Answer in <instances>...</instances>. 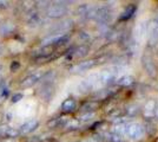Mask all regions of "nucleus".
<instances>
[{
  "label": "nucleus",
  "mask_w": 158,
  "mask_h": 142,
  "mask_svg": "<svg viewBox=\"0 0 158 142\" xmlns=\"http://www.w3.org/2000/svg\"><path fill=\"white\" fill-rule=\"evenodd\" d=\"M93 117H94V111H93V113H83L81 115L79 116L78 121L79 122H87V121H91Z\"/></svg>",
  "instance_id": "27"
},
{
  "label": "nucleus",
  "mask_w": 158,
  "mask_h": 142,
  "mask_svg": "<svg viewBox=\"0 0 158 142\" xmlns=\"http://www.w3.org/2000/svg\"><path fill=\"white\" fill-rule=\"evenodd\" d=\"M96 108H97V103L93 101H90L84 103L80 107V110H81V113H93V110Z\"/></svg>",
  "instance_id": "21"
},
{
  "label": "nucleus",
  "mask_w": 158,
  "mask_h": 142,
  "mask_svg": "<svg viewBox=\"0 0 158 142\" xmlns=\"http://www.w3.org/2000/svg\"><path fill=\"white\" fill-rule=\"evenodd\" d=\"M105 140L107 142H125L120 137V135L116 134V133H107L105 135Z\"/></svg>",
  "instance_id": "23"
},
{
  "label": "nucleus",
  "mask_w": 158,
  "mask_h": 142,
  "mask_svg": "<svg viewBox=\"0 0 158 142\" xmlns=\"http://www.w3.org/2000/svg\"><path fill=\"white\" fill-rule=\"evenodd\" d=\"M133 77L130 76V75H125V76H122V77H119L118 80L116 81V83L120 85V87H129V85H131L133 84Z\"/></svg>",
  "instance_id": "18"
},
{
  "label": "nucleus",
  "mask_w": 158,
  "mask_h": 142,
  "mask_svg": "<svg viewBox=\"0 0 158 142\" xmlns=\"http://www.w3.org/2000/svg\"><path fill=\"white\" fill-rule=\"evenodd\" d=\"M38 127H39V121L35 118H32V120H28L27 122H25L24 124H21L18 130H19L20 135H26V134L33 133Z\"/></svg>",
  "instance_id": "9"
},
{
  "label": "nucleus",
  "mask_w": 158,
  "mask_h": 142,
  "mask_svg": "<svg viewBox=\"0 0 158 142\" xmlns=\"http://www.w3.org/2000/svg\"><path fill=\"white\" fill-rule=\"evenodd\" d=\"M125 130H126V123L124 122H118L116 126H114V128H113V133H116V134H125Z\"/></svg>",
  "instance_id": "25"
},
{
  "label": "nucleus",
  "mask_w": 158,
  "mask_h": 142,
  "mask_svg": "<svg viewBox=\"0 0 158 142\" xmlns=\"http://www.w3.org/2000/svg\"><path fill=\"white\" fill-rule=\"evenodd\" d=\"M155 21H157V23H158V13H157V15H156V20H155Z\"/></svg>",
  "instance_id": "35"
},
{
  "label": "nucleus",
  "mask_w": 158,
  "mask_h": 142,
  "mask_svg": "<svg viewBox=\"0 0 158 142\" xmlns=\"http://www.w3.org/2000/svg\"><path fill=\"white\" fill-rule=\"evenodd\" d=\"M0 142H19L18 139H13V137H0Z\"/></svg>",
  "instance_id": "31"
},
{
  "label": "nucleus",
  "mask_w": 158,
  "mask_h": 142,
  "mask_svg": "<svg viewBox=\"0 0 158 142\" xmlns=\"http://www.w3.org/2000/svg\"><path fill=\"white\" fill-rule=\"evenodd\" d=\"M26 23L28 26L37 27L38 25H40V23H41V17H40V14L37 13V12H31V13H28Z\"/></svg>",
  "instance_id": "16"
},
{
  "label": "nucleus",
  "mask_w": 158,
  "mask_h": 142,
  "mask_svg": "<svg viewBox=\"0 0 158 142\" xmlns=\"http://www.w3.org/2000/svg\"><path fill=\"white\" fill-rule=\"evenodd\" d=\"M8 95H10V89L7 88L6 84L1 83L0 84V104L8 97Z\"/></svg>",
  "instance_id": "22"
},
{
  "label": "nucleus",
  "mask_w": 158,
  "mask_h": 142,
  "mask_svg": "<svg viewBox=\"0 0 158 142\" xmlns=\"http://www.w3.org/2000/svg\"><path fill=\"white\" fill-rule=\"evenodd\" d=\"M70 36L67 33L65 34H51L46 37L45 39H43L41 41V46H59L65 44L66 41H69Z\"/></svg>",
  "instance_id": "2"
},
{
  "label": "nucleus",
  "mask_w": 158,
  "mask_h": 142,
  "mask_svg": "<svg viewBox=\"0 0 158 142\" xmlns=\"http://www.w3.org/2000/svg\"><path fill=\"white\" fill-rule=\"evenodd\" d=\"M99 62L97 59H89V61H84V62H79L77 64H74L73 67L70 68V71L72 74H81V72H85L90 69L94 68Z\"/></svg>",
  "instance_id": "5"
},
{
  "label": "nucleus",
  "mask_w": 158,
  "mask_h": 142,
  "mask_svg": "<svg viewBox=\"0 0 158 142\" xmlns=\"http://www.w3.org/2000/svg\"><path fill=\"white\" fill-rule=\"evenodd\" d=\"M20 68V63L18 61H13L11 63V65H10V70L12 71V72H17Z\"/></svg>",
  "instance_id": "30"
},
{
  "label": "nucleus",
  "mask_w": 158,
  "mask_h": 142,
  "mask_svg": "<svg viewBox=\"0 0 158 142\" xmlns=\"http://www.w3.org/2000/svg\"><path fill=\"white\" fill-rule=\"evenodd\" d=\"M7 128H8V126H7V124H0V137H4L5 131H6Z\"/></svg>",
  "instance_id": "32"
},
{
  "label": "nucleus",
  "mask_w": 158,
  "mask_h": 142,
  "mask_svg": "<svg viewBox=\"0 0 158 142\" xmlns=\"http://www.w3.org/2000/svg\"><path fill=\"white\" fill-rule=\"evenodd\" d=\"M155 109H156V104L153 101H149L145 104L144 108V114L146 117H151L155 115Z\"/></svg>",
  "instance_id": "20"
},
{
  "label": "nucleus",
  "mask_w": 158,
  "mask_h": 142,
  "mask_svg": "<svg viewBox=\"0 0 158 142\" xmlns=\"http://www.w3.org/2000/svg\"><path fill=\"white\" fill-rule=\"evenodd\" d=\"M87 54H89V46H86V45H79L76 49H73L72 52H71V56H72L73 58H83Z\"/></svg>",
  "instance_id": "17"
},
{
  "label": "nucleus",
  "mask_w": 158,
  "mask_h": 142,
  "mask_svg": "<svg viewBox=\"0 0 158 142\" xmlns=\"http://www.w3.org/2000/svg\"><path fill=\"white\" fill-rule=\"evenodd\" d=\"M73 26V20L71 19H66L56 24L54 26L51 27L50 30V33L51 34H65L69 30H71Z\"/></svg>",
  "instance_id": "7"
},
{
  "label": "nucleus",
  "mask_w": 158,
  "mask_h": 142,
  "mask_svg": "<svg viewBox=\"0 0 158 142\" xmlns=\"http://www.w3.org/2000/svg\"><path fill=\"white\" fill-rule=\"evenodd\" d=\"M67 130H74V129L79 128V121L78 120H69V122L65 124V127Z\"/></svg>",
  "instance_id": "26"
},
{
  "label": "nucleus",
  "mask_w": 158,
  "mask_h": 142,
  "mask_svg": "<svg viewBox=\"0 0 158 142\" xmlns=\"http://www.w3.org/2000/svg\"><path fill=\"white\" fill-rule=\"evenodd\" d=\"M15 31V25L12 21H5L0 24V34L1 36H10Z\"/></svg>",
  "instance_id": "15"
},
{
  "label": "nucleus",
  "mask_w": 158,
  "mask_h": 142,
  "mask_svg": "<svg viewBox=\"0 0 158 142\" xmlns=\"http://www.w3.org/2000/svg\"><path fill=\"white\" fill-rule=\"evenodd\" d=\"M145 133V128L139 123H129L126 124L125 134L132 140H140Z\"/></svg>",
  "instance_id": "3"
},
{
  "label": "nucleus",
  "mask_w": 158,
  "mask_h": 142,
  "mask_svg": "<svg viewBox=\"0 0 158 142\" xmlns=\"http://www.w3.org/2000/svg\"><path fill=\"white\" fill-rule=\"evenodd\" d=\"M97 78H98V76H91L90 78H86L85 81H83L78 85V91L81 93V94H87V93H90L91 90H93V89L98 85Z\"/></svg>",
  "instance_id": "8"
},
{
  "label": "nucleus",
  "mask_w": 158,
  "mask_h": 142,
  "mask_svg": "<svg viewBox=\"0 0 158 142\" xmlns=\"http://www.w3.org/2000/svg\"><path fill=\"white\" fill-rule=\"evenodd\" d=\"M117 70L116 69H107V70H104L100 75H98V78H97V83L99 85H107L110 84L112 81H114L116 76H117Z\"/></svg>",
  "instance_id": "6"
},
{
  "label": "nucleus",
  "mask_w": 158,
  "mask_h": 142,
  "mask_svg": "<svg viewBox=\"0 0 158 142\" xmlns=\"http://www.w3.org/2000/svg\"><path fill=\"white\" fill-rule=\"evenodd\" d=\"M126 114L127 115H130V116H133V115H136L137 113L139 111V109L137 105H135V104H131V105H129L127 108H126Z\"/></svg>",
  "instance_id": "28"
},
{
  "label": "nucleus",
  "mask_w": 158,
  "mask_h": 142,
  "mask_svg": "<svg viewBox=\"0 0 158 142\" xmlns=\"http://www.w3.org/2000/svg\"><path fill=\"white\" fill-rule=\"evenodd\" d=\"M63 4L64 2H56L53 5H50L46 10L47 17L48 18H52V19H57V18L64 17L67 13L69 8H67L66 5H63Z\"/></svg>",
  "instance_id": "1"
},
{
  "label": "nucleus",
  "mask_w": 158,
  "mask_h": 142,
  "mask_svg": "<svg viewBox=\"0 0 158 142\" xmlns=\"http://www.w3.org/2000/svg\"><path fill=\"white\" fill-rule=\"evenodd\" d=\"M77 109V102L74 98H67L61 103V111L65 114L73 113Z\"/></svg>",
  "instance_id": "13"
},
{
  "label": "nucleus",
  "mask_w": 158,
  "mask_h": 142,
  "mask_svg": "<svg viewBox=\"0 0 158 142\" xmlns=\"http://www.w3.org/2000/svg\"><path fill=\"white\" fill-rule=\"evenodd\" d=\"M155 116L158 118V105L156 107V109H155Z\"/></svg>",
  "instance_id": "34"
},
{
  "label": "nucleus",
  "mask_w": 158,
  "mask_h": 142,
  "mask_svg": "<svg viewBox=\"0 0 158 142\" xmlns=\"http://www.w3.org/2000/svg\"><path fill=\"white\" fill-rule=\"evenodd\" d=\"M67 122H69V118L66 116H59V117H56V118H52L51 121H48L47 127L48 128H60V127H65Z\"/></svg>",
  "instance_id": "14"
},
{
  "label": "nucleus",
  "mask_w": 158,
  "mask_h": 142,
  "mask_svg": "<svg viewBox=\"0 0 158 142\" xmlns=\"http://www.w3.org/2000/svg\"><path fill=\"white\" fill-rule=\"evenodd\" d=\"M149 43L151 45L158 44V23L152 21L149 25Z\"/></svg>",
  "instance_id": "11"
},
{
  "label": "nucleus",
  "mask_w": 158,
  "mask_h": 142,
  "mask_svg": "<svg viewBox=\"0 0 158 142\" xmlns=\"http://www.w3.org/2000/svg\"><path fill=\"white\" fill-rule=\"evenodd\" d=\"M136 12V6L135 5H130V6L126 7V10L122 13L120 15V20H129L131 18L133 13Z\"/></svg>",
  "instance_id": "19"
},
{
  "label": "nucleus",
  "mask_w": 158,
  "mask_h": 142,
  "mask_svg": "<svg viewBox=\"0 0 158 142\" xmlns=\"http://www.w3.org/2000/svg\"><path fill=\"white\" fill-rule=\"evenodd\" d=\"M23 97H24L23 93H17V94H14L13 96L11 97V102H12V103H18V102H20L23 100Z\"/></svg>",
  "instance_id": "29"
},
{
  "label": "nucleus",
  "mask_w": 158,
  "mask_h": 142,
  "mask_svg": "<svg viewBox=\"0 0 158 142\" xmlns=\"http://www.w3.org/2000/svg\"><path fill=\"white\" fill-rule=\"evenodd\" d=\"M44 75H45V71L37 70V71L32 72L31 75H28L27 77H25L23 81L20 82L19 85L21 88H31L33 85H35L38 82L41 81V78L44 77Z\"/></svg>",
  "instance_id": "4"
},
{
  "label": "nucleus",
  "mask_w": 158,
  "mask_h": 142,
  "mask_svg": "<svg viewBox=\"0 0 158 142\" xmlns=\"http://www.w3.org/2000/svg\"><path fill=\"white\" fill-rule=\"evenodd\" d=\"M19 130L15 128H12V127H8L6 129V131H5V135L4 137H13V139H18V136H19Z\"/></svg>",
  "instance_id": "24"
},
{
  "label": "nucleus",
  "mask_w": 158,
  "mask_h": 142,
  "mask_svg": "<svg viewBox=\"0 0 158 142\" xmlns=\"http://www.w3.org/2000/svg\"><path fill=\"white\" fill-rule=\"evenodd\" d=\"M53 93H54V87L52 83H45L39 90V96L44 101H50L52 98Z\"/></svg>",
  "instance_id": "10"
},
{
  "label": "nucleus",
  "mask_w": 158,
  "mask_h": 142,
  "mask_svg": "<svg viewBox=\"0 0 158 142\" xmlns=\"http://www.w3.org/2000/svg\"><path fill=\"white\" fill-rule=\"evenodd\" d=\"M8 6V2L7 1H4V0H0V10H4Z\"/></svg>",
  "instance_id": "33"
},
{
  "label": "nucleus",
  "mask_w": 158,
  "mask_h": 142,
  "mask_svg": "<svg viewBox=\"0 0 158 142\" xmlns=\"http://www.w3.org/2000/svg\"><path fill=\"white\" fill-rule=\"evenodd\" d=\"M143 65H144L145 71L148 72L149 76H151V77L156 76V67H155V62L151 59V57L145 56L143 58Z\"/></svg>",
  "instance_id": "12"
}]
</instances>
